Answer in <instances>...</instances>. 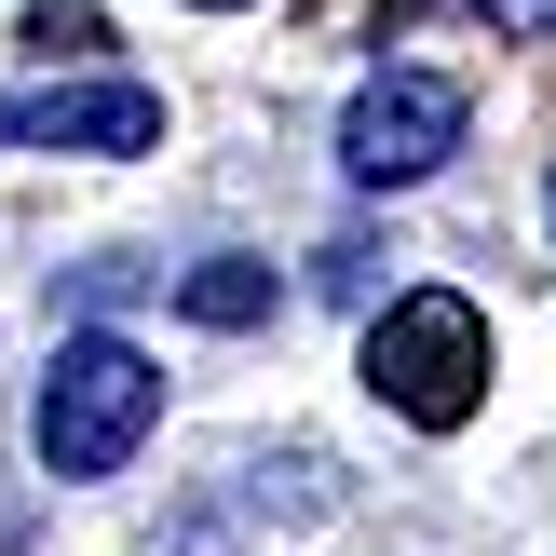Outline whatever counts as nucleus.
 Returning a JSON list of instances; mask_svg holds the SVG:
<instances>
[{
  "label": "nucleus",
  "instance_id": "nucleus-8",
  "mask_svg": "<svg viewBox=\"0 0 556 556\" xmlns=\"http://www.w3.org/2000/svg\"><path fill=\"white\" fill-rule=\"evenodd\" d=\"M190 14H244V0H190Z\"/></svg>",
  "mask_w": 556,
  "mask_h": 556
},
{
  "label": "nucleus",
  "instance_id": "nucleus-9",
  "mask_svg": "<svg viewBox=\"0 0 556 556\" xmlns=\"http://www.w3.org/2000/svg\"><path fill=\"white\" fill-rule=\"evenodd\" d=\"M543 231H556V190H543Z\"/></svg>",
  "mask_w": 556,
  "mask_h": 556
},
{
  "label": "nucleus",
  "instance_id": "nucleus-3",
  "mask_svg": "<svg viewBox=\"0 0 556 556\" xmlns=\"http://www.w3.org/2000/svg\"><path fill=\"white\" fill-rule=\"evenodd\" d=\"M462 81L448 68H380V81H353V109H340V177L353 190H421L434 163L462 150Z\"/></svg>",
  "mask_w": 556,
  "mask_h": 556
},
{
  "label": "nucleus",
  "instance_id": "nucleus-7",
  "mask_svg": "<svg viewBox=\"0 0 556 556\" xmlns=\"http://www.w3.org/2000/svg\"><path fill=\"white\" fill-rule=\"evenodd\" d=\"M489 27H503V41H556V0H476Z\"/></svg>",
  "mask_w": 556,
  "mask_h": 556
},
{
  "label": "nucleus",
  "instance_id": "nucleus-4",
  "mask_svg": "<svg viewBox=\"0 0 556 556\" xmlns=\"http://www.w3.org/2000/svg\"><path fill=\"white\" fill-rule=\"evenodd\" d=\"M0 150L136 163V150H163V96L150 81H27V96H0Z\"/></svg>",
  "mask_w": 556,
  "mask_h": 556
},
{
  "label": "nucleus",
  "instance_id": "nucleus-5",
  "mask_svg": "<svg viewBox=\"0 0 556 556\" xmlns=\"http://www.w3.org/2000/svg\"><path fill=\"white\" fill-rule=\"evenodd\" d=\"M177 313L190 326H271V313H286V271H271V258H190L177 271Z\"/></svg>",
  "mask_w": 556,
  "mask_h": 556
},
{
  "label": "nucleus",
  "instance_id": "nucleus-1",
  "mask_svg": "<svg viewBox=\"0 0 556 556\" xmlns=\"http://www.w3.org/2000/svg\"><path fill=\"white\" fill-rule=\"evenodd\" d=\"M150 421H163V367H150L136 340H109V326L54 340L41 407H27V434H41V476H68V489L123 476V462L150 448Z\"/></svg>",
  "mask_w": 556,
  "mask_h": 556
},
{
  "label": "nucleus",
  "instance_id": "nucleus-6",
  "mask_svg": "<svg viewBox=\"0 0 556 556\" xmlns=\"http://www.w3.org/2000/svg\"><path fill=\"white\" fill-rule=\"evenodd\" d=\"M27 41H41V54H96L109 27H96V0H41V14H27Z\"/></svg>",
  "mask_w": 556,
  "mask_h": 556
},
{
  "label": "nucleus",
  "instance_id": "nucleus-2",
  "mask_svg": "<svg viewBox=\"0 0 556 556\" xmlns=\"http://www.w3.org/2000/svg\"><path fill=\"white\" fill-rule=\"evenodd\" d=\"M367 394L421 434H462L489 407V313L462 286H407L367 313Z\"/></svg>",
  "mask_w": 556,
  "mask_h": 556
}]
</instances>
